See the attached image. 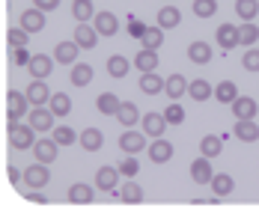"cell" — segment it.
<instances>
[{
    "label": "cell",
    "mask_w": 259,
    "mask_h": 211,
    "mask_svg": "<svg viewBox=\"0 0 259 211\" xmlns=\"http://www.w3.org/2000/svg\"><path fill=\"white\" fill-rule=\"evenodd\" d=\"M6 119H9V131L18 125V119L27 113V107H30V98H27V92H18V89H9V95H6Z\"/></svg>",
    "instance_id": "cell-1"
},
{
    "label": "cell",
    "mask_w": 259,
    "mask_h": 211,
    "mask_svg": "<svg viewBox=\"0 0 259 211\" xmlns=\"http://www.w3.org/2000/svg\"><path fill=\"white\" fill-rule=\"evenodd\" d=\"M51 182V170H48V164H33V167H27L24 170V185L30 190H39V187H45Z\"/></svg>",
    "instance_id": "cell-2"
},
{
    "label": "cell",
    "mask_w": 259,
    "mask_h": 211,
    "mask_svg": "<svg viewBox=\"0 0 259 211\" xmlns=\"http://www.w3.org/2000/svg\"><path fill=\"white\" fill-rule=\"evenodd\" d=\"M214 39H218V45L224 48V54L233 51L235 45H241V27L221 24V27H218V33H214Z\"/></svg>",
    "instance_id": "cell-3"
},
{
    "label": "cell",
    "mask_w": 259,
    "mask_h": 211,
    "mask_svg": "<svg viewBox=\"0 0 259 211\" xmlns=\"http://www.w3.org/2000/svg\"><path fill=\"white\" fill-rule=\"evenodd\" d=\"M51 89H48V83L45 80H39V78H33V83L27 86V98H30V104L33 107H42L45 101H51Z\"/></svg>",
    "instance_id": "cell-4"
},
{
    "label": "cell",
    "mask_w": 259,
    "mask_h": 211,
    "mask_svg": "<svg viewBox=\"0 0 259 211\" xmlns=\"http://www.w3.org/2000/svg\"><path fill=\"white\" fill-rule=\"evenodd\" d=\"M191 179H194L197 185H211V179H214V170H211V164H208L206 155H200V158L191 164Z\"/></svg>",
    "instance_id": "cell-5"
},
{
    "label": "cell",
    "mask_w": 259,
    "mask_h": 211,
    "mask_svg": "<svg viewBox=\"0 0 259 211\" xmlns=\"http://www.w3.org/2000/svg\"><path fill=\"white\" fill-rule=\"evenodd\" d=\"M233 113H235V119H256V113H259L256 98H250V95H238V98L233 101Z\"/></svg>",
    "instance_id": "cell-6"
},
{
    "label": "cell",
    "mask_w": 259,
    "mask_h": 211,
    "mask_svg": "<svg viewBox=\"0 0 259 211\" xmlns=\"http://www.w3.org/2000/svg\"><path fill=\"white\" fill-rule=\"evenodd\" d=\"M119 149H122V152H128V155H137V152H143V149H146V137H143L140 131H131V128H128V131L119 137Z\"/></svg>",
    "instance_id": "cell-7"
},
{
    "label": "cell",
    "mask_w": 259,
    "mask_h": 211,
    "mask_svg": "<svg viewBox=\"0 0 259 211\" xmlns=\"http://www.w3.org/2000/svg\"><path fill=\"white\" fill-rule=\"evenodd\" d=\"M119 173L122 170H116V167H102L99 173H96V187L99 190H116V185H119Z\"/></svg>",
    "instance_id": "cell-8"
},
{
    "label": "cell",
    "mask_w": 259,
    "mask_h": 211,
    "mask_svg": "<svg viewBox=\"0 0 259 211\" xmlns=\"http://www.w3.org/2000/svg\"><path fill=\"white\" fill-rule=\"evenodd\" d=\"M21 27H24L30 36L39 33V30H45V12L42 9H24L21 12Z\"/></svg>",
    "instance_id": "cell-9"
},
{
    "label": "cell",
    "mask_w": 259,
    "mask_h": 211,
    "mask_svg": "<svg viewBox=\"0 0 259 211\" xmlns=\"http://www.w3.org/2000/svg\"><path fill=\"white\" fill-rule=\"evenodd\" d=\"M140 122H143V134H149V137H161V134H164V128L170 125L164 113H146Z\"/></svg>",
    "instance_id": "cell-10"
},
{
    "label": "cell",
    "mask_w": 259,
    "mask_h": 211,
    "mask_svg": "<svg viewBox=\"0 0 259 211\" xmlns=\"http://www.w3.org/2000/svg\"><path fill=\"white\" fill-rule=\"evenodd\" d=\"M33 125H15L12 131H9V137H12V146L15 149H33L36 143H33Z\"/></svg>",
    "instance_id": "cell-11"
},
{
    "label": "cell",
    "mask_w": 259,
    "mask_h": 211,
    "mask_svg": "<svg viewBox=\"0 0 259 211\" xmlns=\"http://www.w3.org/2000/svg\"><path fill=\"white\" fill-rule=\"evenodd\" d=\"M93 27L99 30V36H113V33L119 30V21H116V15H113V12H96Z\"/></svg>",
    "instance_id": "cell-12"
},
{
    "label": "cell",
    "mask_w": 259,
    "mask_h": 211,
    "mask_svg": "<svg viewBox=\"0 0 259 211\" xmlns=\"http://www.w3.org/2000/svg\"><path fill=\"white\" fill-rule=\"evenodd\" d=\"M149 158H152V164H167V161L173 158V143L155 137V143L149 146Z\"/></svg>",
    "instance_id": "cell-13"
},
{
    "label": "cell",
    "mask_w": 259,
    "mask_h": 211,
    "mask_svg": "<svg viewBox=\"0 0 259 211\" xmlns=\"http://www.w3.org/2000/svg\"><path fill=\"white\" fill-rule=\"evenodd\" d=\"M27 69H30V75H33V78L45 80L48 75H51V69H54V60H51V57H45V54H36V57L30 60V66H27Z\"/></svg>",
    "instance_id": "cell-14"
},
{
    "label": "cell",
    "mask_w": 259,
    "mask_h": 211,
    "mask_svg": "<svg viewBox=\"0 0 259 211\" xmlns=\"http://www.w3.org/2000/svg\"><path fill=\"white\" fill-rule=\"evenodd\" d=\"M235 137L241 140V143H256L259 140V125L253 119H238L235 122Z\"/></svg>",
    "instance_id": "cell-15"
},
{
    "label": "cell",
    "mask_w": 259,
    "mask_h": 211,
    "mask_svg": "<svg viewBox=\"0 0 259 211\" xmlns=\"http://www.w3.org/2000/svg\"><path fill=\"white\" fill-rule=\"evenodd\" d=\"M78 42H75V39H72V42H60V45H57V48H54V60H57V63H63V66H69V63H75V60H78Z\"/></svg>",
    "instance_id": "cell-16"
},
{
    "label": "cell",
    "mask_w": 259,
    "mask_h": 211,
    "mask_svg": "<svg viewBox=\"0 0 259 211\" xmlns=\"http://www.w3.org/2000/svg\"><path fill=\"white\" fill-rule=\"evenodd\" d=\"M30 125H33L36 131H51V125H54L51 107H48V110H45V107H33V113H30Z\"/></svg>",
    "instance_id": "cell-17"
},
{
    "label": "cell",
    "mask_w": 259,
    "mask_h": 211,
    "mask_svg": "<svg viewBox=\"0 0 259 211\" xmlns=\"http://www.w3.org/2000/svg\"><path fill=\"white\" fill-rule=\"evenodd\" d=\"M75 42H78L80 48H96V42H99V30L96 27H90V24H78L75 27Z\"/></svg>",
    "instance_id": "cell-18"
},
{
    "label": "cell",
    "mask_w": 259,
    "mask_h": 211,
    "mask_svg": "<svg viewBox=\"0 0 259 211\" xmlns=\"http://www.w3.org/2000/svg\"><path fill=\"white\" fill-rule=\"evenodd\" d=\"M57 140H36V161H42V164H54L57 161Z\"/></svg>",
    "instance_id": "cell-19"
},
{
    "label": "cell",
    "mask_w": 259,
    "mask_h": 211,
    "mask_svg": "<svg viewBox=\"0 0 259 211\" xmlns=\"http://www.w3.org/2000/svg\"><path fill=\"white\" fill-rule=\"evenodd\" d=\"M80 146L87 149V152H99L104 146V134L99 128H83L80 131Z\"/></svg>",
    "instance_id": "cell-20"
},
{
    "label": "cell",
    "mask_w": 259,
    "mask_h": 211,
    "mask_svg": "<svg viewBox=\"0 0 259 211\" xmlns=\"http://www.w3.org/2000/svg\"><path fill=\"white\" fill-rule=\"evenodd\" d=\"M161 89H167V80H161L155 72L140 75V92H146V95H158Z\"/></svg>",
    "instance_id": "cell-21"
},
{
    "label": "cell",
    "mask_w": 259,
    "mask_h": 211,
    "mask_svg": "<svg viewBox=\"0 0 259 211\" xmlns=\"http://www.w3.org/2000/svg\"><path fill=\"white\" fill-rule=\"evenodd\" d=\"M188 86H191V83L185 80V75L176 72V75H170V78H167V89H164V92H167V98H173V101H176V98H182V95L188 92Z\"/></svg>",
    "instance_id": "cell-22"
},
{
    "label": "cell",
    "mask_w": 259,
    "mask_h": 211,
    "mask_svg": "<svg viewBox=\"0 0 259 211\" xmlns=\"http://www.w3.org/2000/svg\"><path fill=\"white\" fill-rule=\"evenodd\" d=\"M179 24H182V12L176 6H161L158 9V27L170 30V27H179Z\"/></svg>",
    "instance_id": "cell-23"
},
{
    "label": "cell",
    "mask_w": 259,
    "mask_h": 211,
    "mask_svg": "<svg viewBox=\"0 0 259 211\" xmlns=\"http://www.w3.org/2000/svg\"><path fill=\"white\" fill-rule=\"evenodd\" d=\"M134 66L146 75V72H155L158 69V51H149V48H143V51H137L134 57Z\"/></svg>",
    "instance_id": "cell-24"
},
{
    "label": "cell",
    "mask_w": 259,
    "mask_h": 211,
    "mask_svg": "<svg viewBox=\"0 0 259 211\" xmlns=\"http://www.w3.org/2000/svg\"><path fill=\"white\" fill-rule=\"evenodd\" d=\"M188 95L194 98V101H206V98H211L214 95V86L208 83V80H191V86H188Z\"/></svg>",
    "instance_id": "cell-25"
},
{
    "label": "cell",
    "mask_w": 259,
    "mask_h": 211,
    "mask_svg": "<svg viewBox=\"0 0 259 211\" xmlns=\"http://www.w3.org/2000/svg\"><path fill=\"white\" fill-rule=\"evenodd\" d=\"M69 202H75V205H90L93 202V187L78 182V185L69 187Z\"/></svg>",
    "instance_id": "cell-26"
},
{
    "label": "cell",
    "mask_w": 259,
    "mask_h": 211,
    "mask_svg": "<svg viewBox=\"0 0 259 211\" xmlns=\"http://www.w3.org/2000/svg\"><path fill=\"white\" fill-rule=\"evenodd\" d=\"M221 149H224V137H218V134H206L200 143V155H206V158H218Z\"/></svg>",
    "instance_id": "cell-27"
},
{
    "label": "cell",
    "mask_w": 259,
    "mask_h": 211,
    "mask_svg": "<svg viewBox=\"0 0 259 211\" xmlns=\"http://www.w3.org/2000/svg\"><path fill=\"white\" fill-rule=\"evenodd\" d=\"M72 15H75V21H78V24H87V21H93V18H96L93 0H75V3H72Z\"/></svg>",
    "instance_id": "cell-28"
},
{
    "label": "cell",
    "mask_w": 259,
    "mask_h": 211,
    "mask_svg": "<svg viewBox=\"0 0 259 211\" xmlns=\"http://www.w3.org/2000/svg\"><path fill=\"white\" fill-rule=\"evenodd\" d=\"M188 57H191V63L206 66L208 60H211V48H208V42H191V45H188Z\"/></svg>",
    "instance_id": "cell-29"
},
{
    "label": "cell",
    "mask_w": 259,
    "mask_h": 211,
    "mask_svg": "<svg viewBox=\"0 0 259 211\" xmlns=\"http://www.w3.org/2000/svg\"><path fill=\"white\" fill-rule=\"evenodd\" d=\"M211 190L224 199V196H230L235 190V182H233V176H227V173H214V179H211Z\"/></svg>",
    "instance_id": "cell-30"
},
{
    "label": "cell",
    "mask_w": 259,
    "mask_h": 211,
    "mask_svg": "<svg viewBox=\"0 0 259 211\" xmlns=\"http://www.w3.org/2000/svg\"><path fill=\"white\" fill-rule=\"evenodd\" d=\"M214 98H218L221 104H233L235 98H238V86H235L233 80L218 83V86H214Z\"/></svg>",
    "instance_id": "cell-31"
},
{
    "label": "cell",
    "mask_w": 259,
    "mask_h": 211,
    "mask_svg": "<svg viewBox=\"0 0 259 211\" xmlns=\"http://www.w3.org/2000/svg\"><path fill=\"white\" fill-rule=\"evenodd\" d=\"M48 104H51L54 116H69V113H72V98H69L66 92H54Z\"/></svg>",
    "instance_id": "cell-32"
},
{
    "label": "cell",
    "mask_w": 259,
    "mask_h": 211,
    "mask_svg": "<svg viewBox=\"0 0 259 211\" xmlns=\"http://www.w3.org/2000/svg\"><path fill=\"white\" fill-rule=\"evenodd\" d=\"M128 69H131V63L125 57H119V54H113V57L107 60V75H110V78H125Z\"/></svg>",
    "instance_id": "cell-33"
},
{
    "label": "cell",
    "mask_w": 259,
    "mask_h": 211,
    "mask_svg": "<svg viewBox=\"0 0 259 211\" xmlns=\"http://www.w3.org/2000/svg\"><path fill=\"white\" fill-rule=\"evenodd\" d=\"M96 104H99V110H102L104 116H116V113H119V107H122V101H119L113 92H102Z\"/></svg>",
    "instance_id": "cell-34"
},
{
    "label": "cell",
    "mask_w": 259,
    "mask_h": 211,
    "mask_svg": "<svg viewBox=\"0 0 259 211\" xmlns=\"http://www.w3.org/2000/svg\"><path fill=\"white\" fill-rule=\"evenodd\" d=\"M116 119H119V125H125V128H131L134 122H140V110L131 104V101H122V107H119V113H116Z\"/></svg>",
    "instance_id": "cell-35"
},
{
    "label": "cell",
    "mask_w": 259,
    "mask_h": 211,
    "mask_svg": "<svg viewBox=\"0 0 259 211\" xmlns=\"http://www.w3.org/2000/svg\"><path fill=\"white\" fill-rule=\"evenodd\" d=\"M140 42H143V48L158 51V48L164 45V27H149V30H146V36H143Z\"/></svg>",
    "instance_id": "cell-36"
},
{
    "label": "cell",
    "mask_w": 259,
    "mask_h": 211,
    "mask_svg": "<svg viewBox=\"0 0 259 211\" xmlns=\"http://www.w3.org/2000/svg\"><path fill=\"white\" fill-rule=\"evenodd\" d=\"M235 12H238V18H244V21H253L259 12V0H235Z\"/></svg>",
    "instance_id": "cell-37"
},
{
    "label": "cell",
    "mask_w": 259,
    "mask_h": 211,
    "mask_svg": "<svg viewBox=\"0 0 259 211\" xmlns=\"http://www.w3.org/2000/svg\"><path fill=\"white\" fill-rule=\"evenodd\" d=\"M119 199L128 202V205H137V202H143V190L134 185V182H128V185L119 187Z\"/></svg>",
    "instance_id": "cell-38"
},
{
    "label": "cell",
    "mask_w": 259,
    "mask_h": 211,
    "mask_svg": "<svg viewBox=\"0 0 259 211\" xmlns=\"http://www.w3.org/2000/svg\"><path fill=\"white\" fill-rule=\"evenodd\" d=\"M90 80H93V69H90L87 63H78V66L72 69V83H75V86H87Z\"/></svg>",
    "instance_id": "cell-39"
},
{
    "label": "cell",
    "mask_w": 259,
    "mask_h": 211,
    "mask_svg": "<svg viewBox=\"0 0 259 211\" xmlns=\"http://www.w3.org/2000/svg\"><path fill=\"white\" fill-rule=\"evenodd\" d=\"M256 42H259V27L253 21H247V24L241 27V45L244 48H253Z\"/></svg>",
    "instance_id": "cell-40"
},
{
    "label": "cell",
    "mask_w": 259,
    "mask_h": 211,
    "mask_svg": "<svg viewBox=\"0 0 259 211\" xmlns=\"http://www.w3.org/2000/svg\"><path fill=\"white\" fill-rule=\"evenodd\" d=\"M218 12V3L214 0H194V15L197 18H211Z\"/></svg>",
    "instance_id": "cell-41"
},
{
    "label": "cell",
    "mask_w": 259,
    "mask_h": 211,
    "mask_svg": "<svg viewBox=\"0 0 259 211\" xmlns=\"http://www.w3.org/2000/svg\"><path fill=\"white\" fill-rule=\"evenodd\" d=\"M54 140H57L60 146H72V143H75V140H80V137L72 131L69 125H60V128H54Z\"/></svg>",
    "instance_id": "cell-42"
},
{
    "label": "cell",
    "mask_w": 259,
    "mask_h": 211,
    "mask_svg": "<svg viewBox=\"0 0 259 211\" xmlns=\"http://www.w3.org/2000/svg\"><path fill=\"white\" fill-rule=\"evenodd\" d=\"M164 116H167V122H170V125H182V122H185V110H182L179 101H170L167 110H164Z\"/></svg>",
    "instance_id": "cell-43"
},
{
    "label": "cell",
    "mask_w": 259,
    "mask_h": 211,
    "mask_svg": "<svg viewBox=\"0 0 259 211\" xmlns=\"http://www.w3.org/2000/svg\"><path fill=\"white\" fill-rule=\"evenodd\" d=\"M6 39H9V45H12V48H27L30 33H27L24 27H15V30H9V33H6Z\"/></svg>",
    "instance_id": "cell-44"
},
{
    "label": "cell",
    "mask_w": 259,
    "mask_h": 211,
    "mask_svg": "<svg viewBox=\"0 0 259 211\" xmlns=\"http://www.w3.org/2000/svg\"><path fill=\"white\" fill-rule=\"evenodd\" d=\"M241 66H244L247 72H259V51H256V48H247V51H244Z\"/></svg>",
    "instance_id": "cell-45"
},
{
    "label": "cell",
    "mask_w": 259,
    "mask_h": 211,
    "mask_svg": "<svg viewBox=\"0 0 259 211\" xmlns=\"http://www.w3.org/2000/svg\"><path fill=\"white\" fill-rule=\"evenodd\" d=\"M146 30H149V27L143 24V21H137V18H131V15H128V36L143 39V36H146Z\"/></svg>",
    "instance_id": "cell-46"
},
{
    "label": "cell",
    "mask_w": 259,
    "mask_h": 211,
    "mask_svg": "<svg viewBox=\"0 0 259 211\" xmlns=\"http://www.w3.org/2000/svg\"><path fill=\"white\" fill-rule=\"evenodd\" d=\"M119 170H122V176H128V179H134V176L140 173V164H137V161H134V155H131V158H125L122 164H119Z\"/></svg>",
    "instance_id": "cell-47"
},
{
    "label": "cell",
    "mask_w": 259,
    "mask_h": 211,
    "mask_svg": "<svg viewBox=\"0 0 259 211\" xmlns=\"http://www.w3.org/2000/svg\"><path fill=\"white\" fill-rule=\"evenodd\" d=\"M30 60H33V54L27 51V48H15L12 51V63L15 66H30Z\"/></svg>",
    "instance_id": "cell-48"
},
{
    "label": "cell",
    "mask_w": 259,
    "mask_h": 211,
    "mask_svg": "<svg viewBox=\"0 0 259 211\" xmlns=\"http://www.w3.org/2000/svg\"><path fill=\"white\" fill-rule=\"evenodd\" d=\"M33 3H36V9H42V12H51V9L60 6V0H33Z\"/></svg>",
    "instance_id": "cell-49"
},
{
    "label": "cell",
    "mask_w": 259,
    "mask_h": 211,
    "mask_svg": "<svg viewBox=\"0 0 259 211\" xmlns=\"http://www.w3.org/2000/svg\"><path fill=\"white\" fill-rule=\"evenodd\" d=\"M6 179H9V182H12V185H18V182H21V179H24V176H21V173H18V167H6Z\"/></svg>",
    "instance_id": "cell-50"
},
{
    "label": "cell",
    "mask_w": 259,
    "mask_h": 211,
    "mask_svg": "<svg viewBox=\"0 0 259 211\" xmlns=\"http://www.w3.org/2000/svg\"><path fill=\"white\" fill-rule=\"evenodd\" d=\"M27 199H30V202H45V196H42V193H27Z\"/></svg>",
    "instance_id": "cell-51"
}]
</instances>
